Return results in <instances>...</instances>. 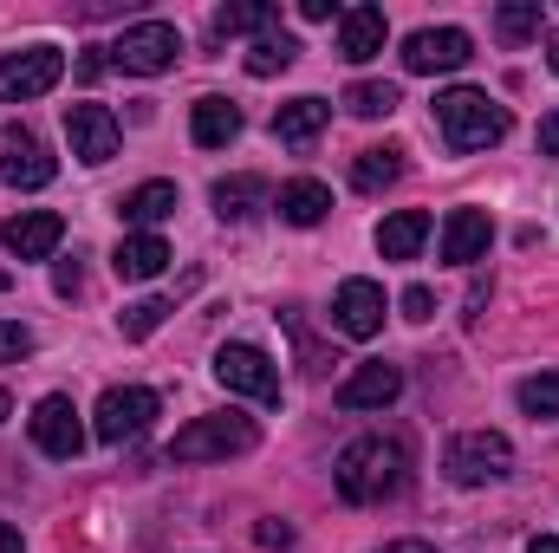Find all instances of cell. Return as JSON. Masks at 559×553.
I'll use <instances>...</instances> for the list:
<instances>
[{
	"instance_id": "obj_1",
	"label": "cell",
	"mask_w": 559,
	"mask_h": 553,
	"mask_svg": "<svg viewBox=\"0 0 559 553\" xmlns=\"http://www.w3.org/2000/svg\"><path fill=\"white\" fill-rule=\"evenodd\" d=\"M332 482H338V495L352 508H378V502H391L411 482V449L397 436H358V443L338 449Z\"/></svg>"
},
{
	"instance_id": "obj_2",
	"label": "cell",
	"mask_w": 559,
	"mask_h": 553,
	"mask_svg": "<svg viewBox=\"0 0 559 553\" xmlns=\"http://www.w3.org/2000/svg\"><path fill=\"white\" fill-rule=\"evenodd\" d=\"M436 125H442V143L449 150H488V143H501L514 131V118H508V105L501 98H488L481 85H449V92H436Z\"/></svg>"
},
{
	"instance_id": "obj_3",
	"label": "cell",
	"mask_w": 559,
	"mask_h": 553,
	"mask_svg": "<svg viewBox=\"0 0 559 553\" xmlns=\"http://www.w3.org/2000/svg\"><path fill=\"white\" fill-rule=\"evenodd\" d=\"M261 443L254 416L241 411H215V416H195L169 436V462H228V456H248Z\"/></svg>"
},
{
	"instance_id": "obj_4",
	"label": "cell",
	"mask_w": 559,
	"mask_h": 553,
	"mask_svg": "<svg viewBox=\"0 0 559 553\" xmlns=\"http://www.w3.org/2000/svg\"><path fill=\"white\" fill-rule=\"evenodd\" d=\"M508 469H514V443H508L501 430H468V436H455L449 456H442V475H449L455 489L508 482Z\"/></svg>"
},
{
	"instance_id": "obj_5",
	"label": "cell",
	"mask_w": 559,
	"mask_h": 553,
	"mask_svg": "<svg viewBox=\"0 0 559 553\" xmlns=\"http://www.w3.org/2000/svg\"><path fill=\"white\" fill-rule=\"evenodd\" d=\"M156 411H163V398L150 385H111L98 398V411H92V436L111 443V449H124V443H138L143 430L156 423Z\"/></svg>"
},
{
	"instance_id": "obj_6",
	"label": "cell",
	"mask_w": 559,
	"mask_h": 553,
	"mask_svg": "<svg viewBox=\"0 0 559 553\" xmlns=\"http://www.w3.org/2000/svg\"><path fill=\"white\" fill-rule=\"evenodd\" d=\"M176 52H182V33H176L169 20H138V26L118 33L111 66H118V72H138V79H156V72L176 66Z\"/></svg>"
},
{
	"instance_id": "obj_7",
	"label": "cell",
	"mask_w": 559,
	"mask_h": 553,
	"mask_svg": "<svg viewBox=\"0 0 559 553\" xmlns=\"http://www.w3.org/2000/svg\"><path fill=\"white\" fill-rule=\"evenodd\" d=\"M215 378H222V391H235V398L280 404V365L261 352V345H248V339H235V345L215 352Z\"/></svg>"
},
{
	"instance_id": "obj_8",
	"label": "cell",
	"mask_w": 559,
	"mask_h": 553,
	"mask_svg": "<svg viewBox=\"0 0 559 553\" xmlns=\"http://www.w3.org/2000/svg\"><path fill=\"white\" fill-rule=\"evenodd\" d=\"M59 79H66V52H59V46H20V52L0 59V105L46 98Z\"/></svg>"
},
{
	"instance_id": "obj_9",
	"label": "cell",
	"mask_w": 559,
	"mask_h": 553,
	"mask_svg": "<svg viewBox=\"0 0 559 553\" xmlns=\"http://www.w3.org/2000/svg\"><path fill=\"white\" fill-rule=\"evenodd\" d=\"M468 59H475V39L462 26H423V33L404 39V72H417V79H429V72H462Z\"/></svg>"
},
{
	"instance_id": "obj_10",
	"label": "cell",
	"mask_w": 559,
	"mask_h": 553,
	"mask_svg": "<svg viewBox=\"0 0 559 553\" xmlns=\"http://www.w3.org/2000/svg\"><path fill=\"white\" fill-rule=\"evenodd\" d=\"M66 138H72V156H79L85 169H98V163L118 156L124 125L111 118V105H66Z\"/></svg>"
},
{
	"instance_id": "obj_11",
	"label": "cell",
	"mask_w": 559,
	"mask_h": 553,
	"mask_svg": "<svg viewBox=\"0 0 559 553\" xmlns=\"http://www.w3.org/2000/svg\"><path fill=\"white\" fill-rule=\"evenodd\" d=\"M33 443H39L52 462H72V456L85 449V423H79V404H72L66 391H52V398L33 404Z\"/></svg>"
},
{
	"instance_id": "obj_12",
	"label": "cell",
	"mask_w": 559,
	"mask_h": 553,
	"mask_svg": "<svg viewBox=\"0 0 559 553\" xmlns=\"http://www.w3.org/2000/svg\"><path fill=\"white\" fill-rule=\"evenodd\" d=\"M332 326L345 339H378L384 332V286L378 280H345L332 299Z\"/></svg>"
},
{
	"instance_id": "obj_13",
	"label": "cell",
	"mask_w": 559,
	"mask_h": 553,
	"mask_svg": "<svg viewBox=\"0 0 559 553\" xmlns=\"http://www.w3.org/2000/svg\"><path fill=\"white\" fill-rule=\"evenodd\" d=\"M59 235H66V215H52V209H20V215L0 228V242H7L13 261H52Z\"/></svg>"
},
{
	"instance_id": "obj_14",
	"label": "cell",
	"mask_w": 559,
	"mask_h": 553,
	"mask_svg": "<svg viewBox=\"0 0 559 553\" xmlns=\"http://www.w3.org/2000/svg\"><path fill=\"white\" fill-rule=\"evenodd\" d=\"M397 398H404V365H384V358L358 365V372L338 385V411H384V404H397Z\"/></svg>"
},
{
	"instance_id": "obj_15",
	"label": "cell",
	"mask_w": 559,
	"mask_h": 553,
	"mask_svg": "<svg viewBox=\"0 0 559 553\" xmlns=\"http://www.w3.org/2000/svg\"><path fill=\"white\" fill-rule=\"evenodd\" d=\"M488 242H495V222H488V209H449L436 255H442L449 268H468V261H481V255H488Z\"/></svg>"
},
{
	"instance_id": "obj_16",
	"label": "cell",
	"mask_w": 559,
	"mask_h": 553,
	"mask_svg": "<svg viewBox=\"0 0 559 553\" xmlns=\"http://www.w3.org/2000/svg\"><path fill=\"white\" fill-rule=\"evenodd\" d=\"M0 176L13 183V189H46L52 176H59V163L46 156V143L33 138V131H7V156H0Z\"/></svg>"
},
{
	"instance_id": "obj_17",
	"label": "cell",
	"mask_w": 559,
	"mask_h": 553,
	"mask_svg": "<svg viewBox=\"0 0 559 553\" xmlns=\"http://www.w3.org/2000/svg\"><path fill=\"white\" fill-rule=\"evenodd\" d=\"M384 39H391L384 7H345V13H338V52H345L352 66L378 59V52H384Z\"/></svg>"
},
{
	"instance_id": "obj_18",
	"label": "cell",
	"mask_w": 559,
	"mask_h": 553,
	"mask_svg": "<svg viewBox=\"0 0 559 553\" xmlns=\"http://www.w3.org/2000/svg\"><path fill=\"white\" fill-rule=\"evenodd\" d=\"M189 138L202 143V150H228V143L241 138V105L235 98H195L189 105Z\"/></svg>"
},
{
	"instance_id": "obj_19",
	"label": "cell",
	"mask_w": 559,
	"mask_h": 553,
	"mask_svg": "<svg viewBox=\"0 0 559 553\" xmlns=\"http://www.w3.org/2000/svg\"><path fill=\"white\" fill-rule=\"evenodd\" d=\"M274 209H280V222H293V228H319L332 215V189L319 176H293V183H280Z\"/></svg>"
},
{
	"instance_id": "obj_20",
	"label": "cell",
	"mask_w": 559,
	"mask_h": 553,
	"mask_svg": "<svg viewBox=\"0 0 559 553\" xmlns=\"http://www.w3.org/2000/svg\"><path fill=\"white\" fill-rule=\"evenodd\" d=\"M182 209V196H176V183H138L124 202H118V215L131 222V235H156V222H169Z\"/></svg>"
},
{
	"instance_id": "obj_21",
	"label": "cell",
	"mask_w": 559,
	"mask_h": 553,
	"mask_svg": "<svg viewBox=\"0 0 559 553\" xmlns=\"http://www.w3.org/2000/svg\"><path fill=\"white\" fill-rule=\"evenodd\" d=\"M169 261H176V255H169L163 235H124V242L111 248V274L118 280H156Z\"/></svg>"
},
{
	"instance_id": "obj_22",
	"label": "cell",
	"mask_w": 559,
	"mask_h": 553,
	"mask_svg": "<svg viewBox=\"0 0 559 553\" xmlns=\"http://www.w3.org/2000/svg\"><path fill=\"white\" fill-rule=\"evenodd\" d=\"M261 209H274V189L261 176H222L215 183V215L222 222H254Z\"/></svg>"
},
{
	"instance_id": "obj_23",
	"label": "cell",
	"mask_w": 559,
	"mask_h": 553,
	"mask_svg": "<svg viewBox=\"0 0 559 553\" xmlns=\"http://www.w3.org/2000/svg\"><path fill=\"white\" fill-rule=\"evenodd\" d=\"M325 125H332V105H325V98H286L274 111V138L293 143V150H306Z\"/></svg>"
},
{
	"instance_id": "obj_24",
	"label": "cell",
	"mask_w": 559,
	"mask_h": 553,
	"mask_svg": "<svg viewBox=\"0 0 559 553\" xmlns=\"http://www.w3.org/2000/svg\"><path fill=\"white\" fill-rule=\"evenodd\" d=\"M429 242V215L423 209H397L378 222V255L384 261H417V248Z\"/></svg>"
},
{
	"instance_id": "obj_25",
	"label": "cell",
	"mask_w": 559,
	"mask_h": 553,
	"mask_svg": "<svg viewBox=\"0 0 559 553\" xmlns=\"http://www.w3.org/2000/svg\"><path fill=\"white\" fill-rule=\"evenodd\" d=\"M404 176V150L397 143H378V150H358V163H352V183L365 189V196H378V189H391Z\"/></svg>"
},
{
	"instance_id": "obj_26",
	"label": "cell",
	"mask_w": 559,
	"mask_h": 553,
	"mask_svg": "<svg viewBox=\"0 0 559 553\" xmlns=\"http://www.w3.org/2000/svg\"><path fill=\"white\" fill-rule=\"evenodd\" d=\"M274 26H280V13L267 7V0H235V7L215 13V39H241V33L261 39V33H274Z\"/></svg>"
},
{
	"instance_id": "obj_27",
	"label": "cell",
	"mask_w": 559,
	"mask_h": 553,
	"mask_svg": "<svg viewBox=\"0 0 559 553\" xmlns=\"http://www.w3.org/2000/svg\"><path fill=\"white\" fill-rule=\"evenodd\" d=\"M293 59H299V39L274 26V33H261V39L248 46V59H241V66H248V79H274V72H286Z\"/></svg>"
},
{
	"instance_id": "obj_28",
	"label": "cell",
	"mask_w": 559,
	"mask_h": 553,
	"mask_svg": "<svg viewBox=\"0 0 559 553\" xmlns=\"http://www.w3.org/2000/svg\"><path fill=\"white\" fill-rule=\"evenodd\" d=\"M397 105H404V92H397V85H378V79H358V85L345 92V111H352V118H391Z\"/></svg>"
},
{
	"instance_id": "obj_29",
	"label": "cell",
	"mask_w": 559,
	"mask_h": 553,
	"mask_svg": "<svg viewBox=\"0 0 559 553\" xmlns=\"http://www.w3.org/2000/svg\"><path fill=\"white\" fill-rule=\"evenodd\" d=\"M169 313H176V306H169V299H156V293H150V299H131V306L118 313V332H124V339H150Z\"/></svg>"
},
{
	"instance_id": "obj_30",
	"label": "cell",
	"mask_w": 559,
	"mask_h": 553,
	"mask_svg": "<svg viewBox=\"0 0 559 553\" xmlns=\"http://www.w3.org/2000/svg\"><path fill=\"white\" fill-rule=\"evenodd\" d=\"M521 411L527 416H547V423H559V372H540V378H521Z\"/></svg>"
},
{
	"instance_id": "obj_31",
	"label": "cell",
	"mask_w": 559,
	"mask_h": 553,
	"mask_svg": "<svg viewBox=\"0 0 559 553\" xmlns=\"http://www.w3.org/2000/svg\"><path fill=\"white\" fill-rule=\"evenodd\" d=\"M495 26H501V39H534L540 33V0H508L495 13Z\"/></svg>"
},
{
	"instance_id": "obj_32",
	"label": "cell",
	"mask_w": 559,
	"mask_h": 553,
	"mask_svg": "<svg viewBox=\"0 0 559 553\" xmlns=\"http://www.w3.org/2000/svg\"><path fill=\"white\" fill-rule=\"evenodd\" d=\"M20 358H33V332L20 319H0V365H20Z\"/></svg>"
},
{
	"instance_id": "obj_33",
	"label": "cell",
	"mask_w": 559,
	"mask_h": 553,
	"mask_svg": "<svg viewBox=\"0 0 559 553\" xmlns=\"http://www.w3.org/2000/svg\"><path fill=\"white\" fill-rule=\"evenodd\" d=\"M397 306H404V319H411V326H423V319H436V293H429V286H404V299H397Z\"/></svg>"
},
{
	"instance_id": "obj_34",
	"label": "cell",
	"mask_w": 559,
	"mask_h": 553,
	"mask_svg": "<svg viewBox=\"0 0 559 553\" xmlns=\"http://www.w3.org/2000/svg\"><path fill=\"white\" fill-rule=\"evenodd\" d=\"M254 541H261V548H293V528H286V521H261Z\"/></svg>"
},
{
	"instance_id": "obj_35",
	"label": "cell",
	"mask_w": 559,
	"mask_h": 553,
	"mask_svg": "<svg viewBox=\"0 0 559 553\" xmlns=\"http://www.w3.org/2000/svg\"><path fill=\"white\" fill-rule=\"evenodd\" d=\"M52 293H66V299L79 293V261H59V268H52Z\"/></svg>"
},
{
	"instance_id": "obj_36",
	"label": "cell",
	"mask_w": 559,
	"mask_h": 553,
	"mask_svg": "<svg viewBox=\"0 0 559 553\" xmlns=\"http://www.w3.org/2000/svg\"><path fill=\"white\" fill-rule=\"evenodd\" d=\"M345 7L338 0H299V20H338Z\"/></svg>"
},
{
	"instance_id": "obj_37",
	"label": "cell",
	"mask_w": 559,
	"mask_h": 553,
	"mask_svg": "<svg viewBox=\"0 0 559 553\" xmlns=\"http://www.w3.org/2000/svg\"><path fill=\"white\" fill-rule=\"evenodd\" d=\"M540 156H554L559 163V111L554 118H540Z\"/></svg>"
},
{
	"instance_id": "obj_38",
	"label": "cell",
	"mask_w": 559,
	"mask_h": 553,
	"mask_svg": "<svg viewBox=\"0 0 559 553\" xmlns=\"http://www.w3.org/2000/svg\"><path fill=\"white\" fill-rule=\"evenodd\" d=\"M0 553H26L20 548V528H7V521H0Z\"/></svg>"
},
{
	"instance_id": "obj_39",
	"label": "cell",
	"mask_w": 559,
	"mask_h": 553,
	"mask_svg": "<svg viewBox=\"0 0 559 553\" xmlns=\"http://www.w3.org/2000/svg\"><path fill=\"white\" fill-rule=\"evenodd\" d=\"M378 553H436L429 541H391V548H378Z\"/></svg>"
},
{
	"instance_id": "obj_40",
	"label": "cell",
	"mask_w": 559,
	"mask_h": 553,
	"mask_svg": "<svg viewBox=\"0 0 559 553\" xmlns=\"http://www.w3.org/2000/svg\"><path fill=\"white\" fill-rule=\"evenodd\" d=\"M527 553H559V541H554V534H534V541H527Z\"/></svg>"
},
{
	"instance_id": "obj_41",
	"label": "cell",
	"mask_w": 559,
	"mask_h": 553,
	"mask_svg": "<svg viewBox=\"0 0 559 553\" xmlns=\"http://www.w3.org/2000/svg\"><path fill=\"white\" fill-rule=\"evenodd\" d=\"M7 416H13V398H7V391H0V423H7Z\"/></svg>"
},
{
	"instance_id": "obj_42",
	"label": "cell",
	"mask_w": 559,
	"mask_h": 553,
	"mask_svg": "<svg viewBox=\"0 0 559 553\" xmlns=\"http://www.w3.org/2000/svg\"><path fill=\"white\" fill-rule=\"evenodd\" d=\"M547 66H554V79H559V39H554V52H547Z\"/></svg>"
}]
</instances>
